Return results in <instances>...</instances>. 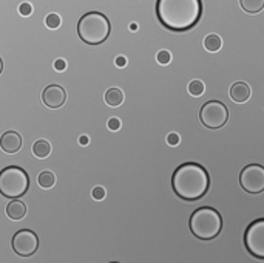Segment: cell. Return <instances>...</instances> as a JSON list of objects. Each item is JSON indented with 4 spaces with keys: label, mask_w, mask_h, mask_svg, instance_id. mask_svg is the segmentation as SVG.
<instances>
[{
    "label": "cell",
    "mask_w": 264,
    "mask_h": 263,
    "mask_svg": "<svg viewBox=\"0 0 264 263\" xmlns=\"http://www.w3.org/2000/svg\"><path fill=\"white\" fill-rule=\"evenodd\" d=\"M19 13H20V16H31L33 14V6L28 3V2H24V3H20L19 5Z\"/></svg>",
    "instance_id": "cell-23"
},
{
    "label": "cell",
    "mask_w": 264,
    "mask_h": 263,
    "mask_svg": "<svg viewBox=\"0 0 264 263\" xmlns=\"http://www.w3.org/2000/svg\"><path fill=\"white\" fill-rule=\"evenodd\" d=\"M30 177L19 166H8L0 170V193L6 198H20L28 192Z\"/></svg>",
    "instance_id": "cell-5"
},
{
    "label": "cell",
    "mask_w": 264,
    "mask_h": 263,
    "mask_svg": "<svg viewBox=\"0 0 264 263\" xmlns=\"http://www.w3.org/2000/svg\"><path fill=\"white\" fill-rule=\"evenodd\" d=\"M171 188L181 200L197 201L202 198L210 188L209 172L198 163H184L175 169Z\"/></svg>",
    "instance_id": "cell-2"
},
{
    "label": "cell",
    "mask_w": 264,
    "mask_h": 263,
    "mask_svg": "<svg viewBox=\"0 0 264 263\" xmlns=\"http://www.w3.org/2000/svg\"><path fill=\"white\" fill-rule=\"evenodd\" d=\"M111 263H118V262H111Z\"/></svg>",
    "instance_id": "cell-31"
},
{
    "label": "cell",
    "mask_w": 264,
    "mask_h": 263,
    "mask_svg": "<svg viewBox=\"0 0 264 263\" xmlns=\"http://www.w3.org/2000/svg\"><path fill=\"white\" fill-rule=\"evenodd\" d=\"M54 68L57 72H64L66 68V61L65 59H56L54 61Z\"/></svg>",
    "instance_id": "cell-26"
},
{
    "label": "cell",
    "mask_w": 264,
    "mask_h": 263,
    "mask_svg": "<svg viewBox=\"0 0 264 263\" xmlns=\"http://www.w3.org/2000/svg\"><path fill=\"white\" fill-rule=\"evenodd\" d=\"M42 101L48 109H61L66 101V91L62 85L51 84L45 87L42 93Z\"/></svg>",
    "instance_id": "cell-10"
},
{
    "label": "cell",
    "mask_w": 264,
    "mask_h": 263,
    "mask_svg": "<svg viewBox=\"0 0 264 263\" xmlns=\"http://www.w3.org/2000/svg\"><path fill=\"white\" fill-rule=\"evenodd\" d=\"M239 186L247 193L264 192V167L261 164H247L239 172Z\"/></svg>",
    "instance_id": "cell-8"
},
{
    "label": "cell",
    "mask_w": 264,
    "mask_h": 263,
    "mask_svg": "<svg viewBox=\"0 0 264 263\" xmlns=\"http://www.w3.org/2000/svg\"><path fill=\"white\" fill-rule=\"evenodd\" d=\"M114 64H116L119 68H122V67H125V65H127V59H125L124 56H118V58H116V61H114Z\"/></svg>",
    "instance_id": "cell-27"
},
{
    "label": "cell",
    "mask_w": 264,
    "mask_h": 263,
    "mask_svg": "<svg viewBox=\"0 0 264 263\" xmlns=\"http://www.w3.org/2000/svg\"><path fill=\"white\" fill-rule=\"evenodd\" d=\"M250 95H252V90L246 82H235L231 87V98L233 99V102H238V104L247 102Z\"/></svg>",
    "instance_id": "cell-12"
},
{
    "label": "cell",
    "mask_w": 264,
    "mask_h": 263,
    "mask_svg": "<svg viewBox=\"0 0 264 263\" xmlns=\"http://www.w3.org/2000/svg\"><path fill=\"white\" fill-rule=\"evenodd\" d=\"M11 248L20 257L34 256L39 248V237L31 229H20L11 238Z\"/></svg>",
    "instance_id": "cell-9"
},
{
    "label": "cell",
    "mask_w": 264,
    "mask_h": 263,
    "mask_svg": "<svg viewBox=\"0 0 264 263\" xmlns=\"http://www.w3.org/2000/svg\"><path fill=\"white\" fill-rule=\"evenodd\" d=\"M37 183L42 189H51L56 183V177H54L53 172H50V170H43V172L39 174Z\"/></svg>",
    "instance_id": "cell-18"
},
{
    "label": "cell",
    "mask_w": 264,
    "mask_h": 263,
    "mask_svg": "<svg viewBox=\"0 0 264 263\" xmlns=\"http://www.w3.org/2000/svg\"><path fill=\"white\" fill-rule=\"evenodd\" d=\"M2 72H3V61L0 58V75H2Z\"/></svg>",
    "instance_id": "cell-29"
},
{
    "label": "cell",
    "mask_w": 264,
    "mask_h": 263,
    "mask_svg": "<svg viewBox=\"0 0 264 263\" xmlns=\"http://www.w3.org/2000/svg\"><path fill=\"white\" fill-rule=\"evenodd\" d=\"M179 141H181V138H179L178 133H168V136H167V144L168 146H178Z\"/></svg>",
    "instance_id": "cell-25"
},
{
    "label": "cell",
    "mask_w": 264,
    "mask_h": 263,
    "mask_svg": "<svg viewBox=\"0 0 264 263\" xmlns=\"http://www.w3.org/2000/svg\"><path fill=\"white\" fill-rule=\"evenodd\" d=\"M130 30H132V31H136V30H137V25H136V24H132V25H130Z\"/></svg>",
    "instance_id": "cell-30"
},
{
    "label": "cell",
    "mask_w": 264,
    "mask_h": 263,
    "mask_svg": "<svg viewBox=\"0 0 264 263\" xmlns=\"http://www.w3.org/2000/svg\"><path fill=\"white\" fill-rule=\"evenodd\" d=\"M156 61H158L161 65H168L170 61H171V54H170V51H168V50H161V51H158V54H156Z\"/></svg>",
    "instance_id": "cell-21"
},
{
    "label": "cell",
    "mask_w": 264,
    "mask_h": 263,
    "mask_svg": "<svg viewBox=\"0 0 264 263\" xmlns=\"http://www.w3.org/2000/svg\"><path fill=\"white\" fill-rule=\"evenodd\" d=\"M104 99L107 102V106H110V107H119L122 102H124V93H122L121 88L113 87V88H108L105 91Z\"/></svg>",
    "instance_id": "cell-14"
},
{
    "label": "cell",
    "mask_w": 264,
    "mask_h": 263,
    "mask_svg": "<svg viewBox=\"0 0 264 263\" xmlns=\"http://www.w3.org/2000/svg\"><path fill=\"white\" fill-rule=\"evenodd\" d=\"M33 153L34 156H37V158H47L50 153H51V144L48 141H45V140H39L33 144Z\"/></svg>",
    "instance_id": "cell-16"
},
{
    "label": "cell",
    "mask_w": 264,
    "mask_h": 263,
    "mask_svg": "<svg viewBox=\"0 0 264 263\" xmlns=\"http://www.w3.org/2000/svg\"><path fill=\"white\" fill-rule=\"evenodd\" d=\"M199 121L204 127L210 130L221 129L229 121V110L221 101H207L199 109Z\"/></svg>",
    "instance_id": "cell-6"
},
{
    "label": "cell",
    "mask_w": 264,
    "mask_h": 263,
    "mask_svg": "<svg viewBox=\"0 0 264 263\" xmlns=\"http://www.w3.org/2000/svg\"><path fill=\"white\" fill-rule=\"evenodd\" d=\"M61 16L59 14H56V13H53V14H48L47 17H45V25H47L50 30H56V28H59L61 27Z\"/></svg>",
    "instance_id": "cell-20"
},
{
    "label": "cell",
    "mask_w": 264,
    "mask_h": 263,
    "mask_svg": "<svg viewBox=\"0 0 264 263\" xmlns=\"http://www.w3.org/2000/svg\"><path fill=\"white\" fill-rule=\"evenodd\" d=\"M189 227L197 238L209 242L220 235L223 229V219L220 212L213 208H199L190 215Z\"/></svg>",
    "instance_id": "cell-4"
},
{
    "label": "cell",
    "mask_w": 264,
    "mask_h": 263,
    "mask_svg": "<svg viewBox=\"0 0 264 263\" xmlns=\"http://www.w3.org/2000/svg\"><path fill=\"white\" fill-rule=\"evenodd\" d=\"M6 215L11 220H22L27 215V204L17 198L11 200L6 206Z\"/></svg>",
    "instance_id": "cell-13"
},
{
    "label": "cell",
    "mask_w": 264,
    "mask_h": 263,
    "mask_svg": "<svg viewBox=\"0 0 264 263\" xmlns=\"http://www.w3.org/2000/svg\"><path fill=\"white\" fill-rule=\"evenodd\" d=\"M111 33L110 20L99 11H88L77 22V36L88 45L104 43Z\"/></svg>",
    "instance_id": "cell-3"
},
{
    "label": "cell",
    "mask_w": 264,
    "mask_h": 263,
    "mask_svg": "<svg viewBox=\"0 0 264 263\" xmlns=\"http://www.w3.org/2000/svg\"><path fill=\"white\" fill-rule=\"evenodd\" d=\"M107 127L113 132H116L121 129V119L119 118H110L108 122H107Z\"/></svg>",
    "instance_id": "cell-24"
},
{
    "label": "cell",
    "mask_w": 264,
    "mask_h": 263,
    "mask_svg": "<svg viewBox=\"0 0 264 263\" xmlns=\"http://www.w3.org/2000/svg\"><path fill=\"white\" fill-rule=\"evenodd\" d=\"M204 47L210 53H216L223 47V39L218 36V34H209V36H205L204 39Z\"/></svg>",
    "instance_id": "cell-17"
},
{
    "label": "cell",
    "mask_w": 264,
    "mask_h": 263,
    "mask_svg": "<svg viewBox=\"0 0 264 263\" xmlns=\"http://www.w3.org/2000/svg\"><path fill=\"white\" fill-rule=\"evenodd\" d=\"M105 195H107V192H105V189L102 188V186H96V188H93V190H91V197H93L96 201L104 200Z\"/></svg>",
    "instance_id": "cell-22"
},
{
    "label": "cell",
    "mask_w": 264,
    "mask_h": 263,
    "mask_svg": "<svg viewBox=\"0 0 264 263\" xmlns=\"http://www.w3.org/2000/svg\"><path fill=\"white\" fill-rule=\"evenodd\" d=\"M202 16V0H158L156 17L170 31L182 33L198 25Z\"/></svg>",
    "instance_id": "cell-1"
},
{
    "label": "cell",
    "mask_w": 264,
    "mask_h": 263,
    "mask_svg": "<svg viewBox=\"0 0 264 263\" xmlns=\"http://www.w3.org/2000/svg\"><path fill=\"white\" fill-rule=\"evenodd\" d=\"M22 136L17 132H5L2 136H0V149L5 153H17L22 149Z\"/></svg>",
    "instance_id": "cell-11"
},
{
    "label": "cell",
    "mask_w": 264,
    "mask_h": 263,
    "mask_svg": "<svg viewBox=\"0 0 264 263\" xmlns=\"http://www.w3.org/2000/svg\"><path fill=\"white\" fill-rule=\"evenodd\" d=\"M244 245L250 256L264 260V219L252 222L244 232Z\"/></svg>",
    "instance_id": "cell-7"
},
{
    "label": "cell",
    "mask_w": 264,
    "mask_h": 263,
    "mask_svg": "<svg viewBox=\"0 0 264 263\" xmlns=\"http://www.w3.org/2000/svg\"><path fill=\"white\" fill-rule=\"evenodd\" d=\"M239 6L247 14H258L264 9V0H239Z\"/></svg>",
    "instance_id": "cell-15"
},
{
    "label": "cell",
    "mask_w": 264,
    "mask_h": 263,
    "mask_svg": "<svg viewBox=\"0 0 264 263\" xmlns=\"http://www.w3.org/2000/svg\"><path fill=\"white\" fill-rule=\"evenodd\" d=\"M187 88H189V93L192 96H201L205 91V85H204L202 81H199V79H195V81H192Z\"/></svg>",
    "instance_id": "cell-19"
},
{
    "label": "cell",
    "mask_w": 264,
    "mask_h": 263,
    "mask_svg": "<svg viewBox=\"0 0 264 263\" xmlns=\"http://www.w3.org/2000/svg\"><path fill=\"white\" fill-rule=\"evenodd\" d=\"M88 143H90V138H88L87 135H82V136L79 138V144H80V146H87Z\"/></svg>",
    "instance_id": "cell-28"
}]
</instances>
